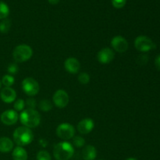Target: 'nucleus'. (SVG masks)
<instances>
[{
  "mask_svg": "<svg viewBox=\"0 0 160 160\" xmlns=\"http://www.w3.org/2000/svg\"><path fill=\"white\" fill-rule=\"evenodd\" d=\"M25 105H27V106H28V109H34L36 105H37V102H36V101L34 98H28V99L27 100L26 102H25Z\"/></svg>",
  "mask_w": 160,
  "mask_h": 160,
  "instance_id": "nucleus-28",
  "label": "nucleus"
},
{
  "mask_svg": "<svg viewBox=\"0 0 160 160\" xmlns=\"http://www.w3.org/2000/svg\"><path fill=\"white\" fill-rule=\"evenodd\" d=\"M0 98L4 102L11 103L17 98V93L11 87H5L0 92Z\"/></svg>",
  "mask_w": 160,
  "mask_h": 160,
  "instance_id": "nucleus-14",
  "label": "nucleus"
},
{
  "mask_svg": "<svg viewBox=\"0 0 160 160\" xmlns=\"http://www.w3.org/2000/svg\"><path fill=\"white\" fill-rule=\"evenodd\" d=\"M1 85H2V81L1 80H0V88H1Z\"/></svg>",
  "mask_w": 160,
  "mask_h": 160,
  "instance_id": "nucleus-33",
  "label": "nucleus"
},
{
  "mask_svg": "<svg viewBox=\"0 0 160 160\" xmlns=\"http://www.w3.org/2000/svg\"><path fill=\"white\" fill-rule=\"evenodd\" d=\"M98 160H103V159H98Z\"/></svg>",
  "mask_w": 160,
  "mask_h": 160,
  "instance_id": "nucleus-34",
  "label": "nucleus"
},
{
  "mask_svg": "<svg viewBox=\"0 0 160 160\" xmlns=\"http://www.w3.org/2000/svg\"><path fill=\"white\" fill-rule=\"evenodd\" d=\"M155 66H156V69L160 71V55H159L155 59Z\"/></svg>",
  "mask_w": 160,
  "mask_h": 160,
  "instance_id": "nucleus-30",
  "label": "nucleus"
},
{
  "mask_svg": "<svg viewBox=\"0 0 160 160\" xmlns=\"http://www.w3.org/2000/svg\"><path fill=\"white\" fill-rule=\"evenodd\" d=\"M36 158H37V160H52L50 154L48 152L45 151V150H41V151H39L38 152Z\"/></svg>",
  "mask_w": 160,
  "mask_h": 160,
  "instance_id": "nucleus-22",
  "label": "nucleus"
},
{
  "mask_svg": "<svg viewBox=\"0 0 160 160\" xmlns=\"http://www.w3.org/2000/svg\"><path fill=\"white\" fill-rule=\"evenodd\" d=\"M26 106V105H25V102L23 101V99H21V98H19V99L16 100L15 101V103H14V109H15V111H23V109H24V107Z\"/></svg>",
  "mask_w": 160,
  "mask_h": 160,
  "instance_id": "nucleus-24",
  "label": "nucleus"
},
{
  "mask_svg": "<svg viewBox=\"0 0 160 160\" xmlns=\"http://www.w3.org/2000/svg\"><path fill=\"white\" fill-rule=\"evenodd\" d=\"M134 47L138 51L147 52L156 48V45L151 38L145 35H140L134 40Z\"/></svg>",
  "mask_w": 160,
  "mask_h": 160,
  "instance_id": "nucleus-5",
  "label": "nucleus"
},
{
  "mask_svg": "<svg viewBox=\"0 0 160 160\" xmlns=\"http://www.w3.org/2000/svg\"><path fill=\"white\" fill-rule=\"evenodd\" d=\"M82 157L84 160H95L97 157V150L93 145H86L82 150Z\"/></svg>",
  "mask_w": 160,
  "mask_h": 160,
  "instance_id": "nucleus-15",
  "label": "nucleus"
},
{
  "mask_svg": "<svg viewBox=\"0 0 160 160\" xmlns=\"http://www.w3.org/2000/svg\"><path fill=\"white\" fill-rule=\"evenodd\" d=\"M2 84L5 86V87H11L12 85H13L14 82H15V78H13V76L10 74H6L4 75L2 77Z\"/></svg>",
  "mask_w": 160,
  "mask_h": 160,
  "instance_id": "nucleus-21",
  "label": "nucleus"
},
{
  "mask_svg": "<svg viewBox=\"0 0 160 160\" xmlns=\"http://www.w3.org/2000/svg\"><path fill=\"white\" fill-rule=\"evenodd\" d=\"M95 128V123L91 118H84L78 123V131L81 134H87L92 132Z\"/></svg>",
  "mask_w": 160,
  "mask_h": 160,
  "instance_id": "nucleus-12",
  "label": "nucleus"
},
{
  "mask_svg": "<svg viewBox=\"0 0 160 160\" xmlns=\"http://www.w3.org/2000/svg\"><path fill=\"white\" fill-rule=\"evenodd\" d=\"M148 60V58L147 56V55H141V56H138L137 61L139 64H142V65H144V64L147 63Z\"/></svg>",
  "mask_w": 160,
  "mask_h": 160,
  "instance_id": "nucleus-29",
  "label": "nucleus"
},
{
  "mask_svg": "<svg viewBox=\"0 0 160 160\" xmlns=\"http://www.w3.org/2000/svg\"><path fill=\"white\" fill-rule=\"evenodd\" d=\"M13 148V142L7 137L0 138V152L7 153Z\"/></svg>",
  "mask_w": 160,
  "mask_h": 160,
  "instance_id": "nucleus-16",
  "label": "nucleus"
},
{
  "mask_svg": "<svg viewBox=\"0 0 160 160\" xmlns=\"http://www.w3.org/2000/svg\"><path fill=\"white\" fill-rule=\"evenodd\" d=\"M11 28V21L9 19L6 18L0 22V32L2 34H6L9 32Z\"/></svg>",
  "mask_w": 160,
  "mask_h": 160,
  "instance_id": "nucleus-19",
  "label": "nucleus"
},
{
  "mask_svg": "<svg viewBox=\"0 0 160 160\" xmlns=\"http://www.w3.org/2000/svg\"><path fill=\"white\" fill-rule=\"evenodd\" d=\"M111 45L116 52L120 53L125 52L128 49V42L123 36H115L111 41Z\"/></svg>",
  "mask_w": 160,
  "mask_h": 160,
  "instance_id": "nucleus-10",
  "label": "nucleus"
},
{
  "mask_svg": "<svg viewBox=\"0 0 160 160\" xmlns=\"http://www.w3.org/2000/svg\"><path fill=\"white\" fill-rule=\"evenodd\" d=\"M13 141L18 146L23 147L31 144L34 140V134L30 128L27 127H19L14 131Z\"/></svg>",
  "mask_w": 160,
  "mask_h": 160,
  "instance_id": "nucleus-1",
  "label": "nucleus"
},
{
  "mask_svg": "<svg viewBox=\"0 0 160 160\" xmlns=\"http://www.w3.org/2000/svg\"><path fill=\"white\" fill-rule=\"evenodd\" d=\"M9 14V8L6 3L0 1V20L7 18Z\"/></svg>",
  "mask_w": 160,
  "mask_h": 160,
  "instance_id": "nucleus-18",
  "label": "nucleus"
},
{
  "mask_svg": "<svg viewBox=\"0 0 160 160\" xmlns=\"http://www.w3.org/2000/svg\"><path fill=\"white\" fill-rule=\"evenodd\" d=\"M53 102L58 108H65L69 103V95L66 91L62 89L56 91L52 96Z\"/></svg>",
  "mask_w": 160,
  "mask_h": 160,
  "instance_id": "nucleus-8",
  "label": "nucleus"
},
{
  "mask_svg": "<svg viewBox=\"0 0 160 160\" xmlns=\"http://www.w3.org/2000/svg\"><path fill=\"white\" fill-rule=\"evenodd\" d=\"M125 160H138V159H135V158H128V159H127Z\"/></svg>",
  "mask_w": 160,
  "mask_h": 160,
  "instance_id": "nucleus-32",
  "label": "nucleus"
},
{
  "mask_svg": "<svg viewBox=\"0 0 160 160\" xmlns=\"http://www.w3.org/2000/svg\"><path fill=\"white\" fill-rule=\"evenodd\" d=\"M19 68H18V66L17 65L16 63H11L9 64V67L7 68V71L9 74H15L18 72Z\"/></svg>",
  "mask_w": 160,
  "mask_h": 160,
  "instance_id": "nucleus-27",
  "label": "nucleus"
},
{
  "mask_svg": "<svg viewBox=\"0 0 160 160\" xmlns=\"http://www.w3.org/2000/svg\"><path fill=\"white\" fill-rule=\"evenodd\" d=\"M48 2L50 3V4L56 5V4H58V3L59 2V1H60V0H48Z\"/></svg>",
  "mask_w": 160,
  "mask_h": 160,
  "instance_id": "nucleus-31",
  "label": "nucleus"
},
{
  "mask_svg": "<svg viewBox=\"0 0 160 160\" xmlns=\"http://www.w3.org/2000/svg\"><path fill=\"white\" fill-rule=\"evenodd\" d=\"M115 57V53L111 48H103L97 54V59L102 64H108Z\"/></svg>",
  "mask_w": 160,
  "mask_h": 160,
  "instance_id": "nucleus-11",
  "label": "nucleus"
},
{
  "mask_svg": "<svg viewBox=\"0 0 160 160\" xmlns=\"http://www.w3.org/2000/svg\"><path fill=\"white\" fill-rule=\"evenodd\" d=\"M127 0H112V4L117 9H121L126 5Z\"/></svg>",
  "mask_w": 160,
  "mask_h": 160,
  "instance_id": "nucleus-26",
  "label": "nucleus"
},
{
  "mask_svg": "<svg viewBox=\"0 0 160 160\" xmlns=\"http://www.w3.org/2000/svg\"><path fill=\"white\" fill-rule=\"evenodd\" d=\"M33 56V50L28 45H19L13 49L12 56L17 62H23L29 60Z\"/></svg>",
  "mask_w": 160,
  "mask_h": 160,
  "instance_id": "nucleus-4",
  "label": "nucleus"
},
{
  "mask_svg": "<svg viewBox=\"0 0 160 160\" xmlns=\"http://www.w3.org/2000/svg\"><path fill=\"white\" fill-rule=\"evenodd\" d=\"M39 109L43 112H48L52 109V103L48 99H43L39 102Z\"/></svg>",
  "mask_w": 160,
  "mask_h": 160,
  "instance_id": "nucleus-20",
  "label": "nucleus"
},
{
  "mask_svg": "<svg viewBox=\"0 0 160 160\" xmlns=\"http://www.w3.org/2000/svg\"><path fill=\"white\" fill-rule=\"evenodd\" d=\"M78 81L81 84H87L90 81V76L88 73H81L78 76Z\"/></svg>",
  "mask_w": 160,
  "mask_h": 160,
  "instance_id": "nucleus-25",
  "label": "nucleus"
},
{
  "mask_svg": "<svg viewBox=\"0 0 160 160\" xmlns=\"http://www.w3.org/2000/svg\"><path fill=\"white\" fill-rule=\"evenodd\" d=\"M56 134L62 140H70L74 136L75 129L70 123H61L56 128Z\"/></svg>",
  "mask_w": 160,
  "mask_h": 160,
  "instance_id": "nucleus-7",
  "label": "nucleus"
},
{
  "mask_svg": "<svg viewBox=\"0 0 160 160\" xmlns=\"http://www.w3.org/2000/svg\"><path fill=\"white\" fill-rule=\"evenodd\" d=\"M12 156L13 160H28V152L23 147L17 146L12 150Z\"/></svg>",
  "mask_w": 160,
  "mask_h": 160,
  "instance_id": "nucleus-17",
  "label": "nucleus"
},
{
  "mask_svg": "<svg viewBox=\"0 0 160 160\" xmlns=\"http://www.w3.org/2000/svg\"><path fill=\"white\" fill-rule=\"evenodd\" d=\"M20 120L23 126L28 128H34L41 123V115L34 109H27L21 112Z\"/></svg>",
  "mask_w": 160,
  "mask_h": 160,
  "instance_id": "nucleus-2",
  "label": "nucleus"
},
{
  "mask_svg": "<svg viewBox=\"0 0 160 160\" xmlns=\"http://www.w3.org/2000/svg\"><path fill=\"white\" fill-rule=\"evenodd\" d=\"M74 153L73 146L68 142H61L56 144L53 148V156L56 160H69Z\"/></svg>",
  "mask_w": 160,
  "mask_h": 160,
  "instance_id": "nucleus-3",
  "label": "nucleus"
},
{
  "mask_svg": "<svg viewBox=\"0 0 160 160\" xmlns=\"http://www.w3.org/2000/svg\"><path fill=\"white\" fill-rule=\"evenodd\" d=\"M22 89L28 96H34L40 90L38 82L32 78H27L22 81Z\"/></svg>",
  "mask_w": 160,
  "mask_h": 160,
  "instance_id": "nucleus-6",
  "label": "nucleus"
},
{
  "mask_svg": "<svg viewBox=\"0 0 160 160\" xmlns=\"http://www.w3.org/2000/svg\"><path fill=\"white\" fill-rule=\"evenodd\" d=\"M73 145L77 148H81L85 145V140H84V138L76 136L73 139Z\"/></svg>",
  "mask_w": 160,
  "mask_h": 160,
  "instance_id": "nucleus-23",
  "label": "nucleus"
},
{
  "mask_svg": "<svg viewBox=\"0 0 160 160\" xmlns=\"http://www.w3.org/2000/svg\"><path fill=\"white\" fill-rule=\"evenodd\" d=\"M18 119V113H17V111L13 110V109H7V110L4 111L0 117L2 123L5 125H7V126L15 124Z\"/></svg>",
  "mask_w": 160,
  "mask_h": 160,
  "instance_id": "nucleus-9",
  "label": "nucleus"
},
{
  "mask_svg": "<svg viewBox=\"0 0 160 160\" xmlns=\"http://www.w3.org/2000/svg\"><path fill=\"white\" fill-rule=\"evenodd\" d=\"M64 67H65V70L70 73L76 74L80 71L81 63L78 59L70 57L66 59L65 62H64Z\"/></svg>",
  "mask_w": 160,
  "mask_h": 160,
  "instance_id": "nucleus-13",
  "label": "nucleus"
}]
</instances>
